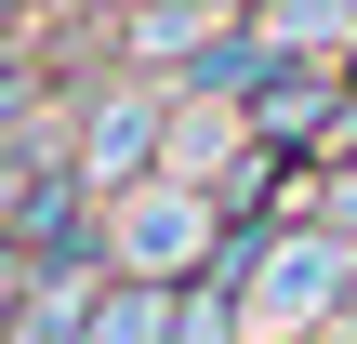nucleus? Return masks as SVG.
Listing matches in <instances>:
<instances>
[{
	"instance_id": "obj_1",
	"label": "nucleus",
	"mask_w": 357,
	"mask_h": 344,
	"mask_svg": "<svg viewBox=\"0 0 357 344\" xmlns=\"http://www.w3.org/2000/svg\"><path fill=\"white\" fill-rule=\"evenodd\" d=\"M212 239H225V199H212V186H185V172H146V186H119V199L93 212L106 278H199V265H212Z\"/></svg>"
},
{
	"instance_id": "obj_2",
	"label": "nucleus",
	"mask_w": 357,
	"mask_h": 344,
	"mask_svg": "<svg viewBox=\"0 0 357 344\" xmlns=\"http://www.w3.org/2000/svg\"><path fill=\"white\" fill-rule=\"evenodd\" d=\"M172 80H119V93H93V119H79V146H66V172H79V199L106 212L119 186H146V172H172L159 146H172Z\"/></svg>"
},
{
	"instance_id": "obj_3",
	"label": "nucleus",
	"mask_w": 357,
	"mask_h": 344,
	"mask_svg": "<svg viewBox=\"0 0 357 344\" xmlns=\"http://www.w3.org/2000/svg\"><path fill=\"white\" fill-rule=\"evenodd\" d=\"M357 292V239H278L265 265H252V292H238V331H305V318H331Z\"/></svg>"
},
{
	"instance_id": "obj_4",
	"label": "nucleus",
	"mask_w": 357,
	"mask_h": 344,
	"mask_svg": "<svg viewBox=\"0 0 357 344\" xmlns=\"http://www.w3.org/2000/svg\"><path fill=\"white\" fill-rule=\"evenodd\" d=\"M252 40L278 66H344L357 53V0H252Z\"/></svg>"
},
{
	"instance_id": "obj_5",
	"label": "nucleus",
	"mask_w": 357,
	"mask_h": 344,
	"mask_svg": "<svg viewBox=\"0 0 357 344\" xmlns=\"http://www.w3.org/2000/svg\"><path fill=\"white\" fill-rule=\"evenodd\" d=\"M225 27H238L225 0H146V13H132V53H146V80H185Z\"/></svg>"
},
{
	"instance_id": "obj_6",
	"label": "nucleus",
	"mask_w": 357,
	"mask_h": 344,
	"mask_svg": "<svg viewBox=\"0 0 357 344\" xmlns=\"http://www.w3.org/2000/svg\"><path fill=\"white\" fill-rule=\"evenodd\" d=\"M172 318H185V278H106L79 344H172Z\"/></svg>"
},
{
	"instance_id": "obj_7",
	"label": "nucleus",
	"mask_w": 357,
	"mask_h": 344,
	"mask_svg": "<svg viewBox=\"0 0 357 344\" xmlns=\"http://www.w3.org/2000/svg\"><path fill=\"white\" fill-rule=\"evenodd\" d=\"M93 292H106L93 265H66V278H26V344H79V331H93Z\"/></svg>"
},
{
	"instance_id": "obj_8",
	"label": "nucleus",
	"mask_w": 357,
	"mask_h": 344,
	"mask_svg": "<svg viewBox=\"0 0 357 344\" xmlns=\"http://www.w3.org/2000/svg\"><path fill=\"white\" fill-rule=\"evenodd\" d=\"M238 331V305H225V292H185V318H172V344H225Z\"/></svg>"
},
{
	"instance_id": "obj_9",
	"label": "nucleus",
	"mask_w": 357,
	"mask_h": 344,
	"mask_svg": "<svg viewBox=\"0 0 357 344\" xmlns=\"http://www.w3.org/2000/svg\"><path fill=\"white\" fill-rule=\"evenodd\" d=\"M26 186H40V146H13V133H0V212H26Z\"/></svg>"
},
{
	"instance_id": "obj_10",
	"label": "nucleus",
	"mask_w": 357,
	"mask_h": 344,
	"mask_svg": "<svg viewBox=\"0 0 357 344\" xmlns=\"http://www.w3.org/2000/svg\"><path fill=\"white\" fill-rule=\"evenodd\" d=\"M26 93H40V66H26V53H0V133H13V106H26Z\"/></svg>"
},
{
	"instance_id": "obj_11",
	"label": "nucleus",
	"mask_w": 357,
	"mask_h": 344,
	"mask_svg": "<svg viewBox=\"0 0 357 344\" xmlns=\"http://www.w3.org/2000/svg\"><path fill=\"white\" fill-rule=\"evenodd\" d=\"M318 212H331V239H357V172L331 186V199H318Z\"/></svg>"
},
{
	"instance_id": "obj_12",
	"label": "nucleus",
	"mask_w": 357,
	"mask_h": 344,
	"mask_svg": "<svg viewBox=\"0 0 357 344\" xmlns=\"http://www.w3.org/2000/svg\"><path fill=\"white\" fill-rule=\"evenodd\" d=\"M13 305H26V265H13V239H0V318H13Z\"/></svg>"
},
{
	"instance_id": "obj_13",
	"label": "nucleus",
	"mask_w": 357,
	"mask_h": 344,
	"mask_svg": "<svg viewBox=\"0 0 357 344\" xmlns=\"http://www.w3.org/2000/svg\"><path fill=\"white\" fill-rule=\"evenodd\" d=\"M331 146H357V93H344V119H331Z\"/></svg>"
},
{
	"instance_id": "obj_14",
	"label": "nucleus",
	"mask_w": 357,
	"mask_h": 344,
	"mask_svg": "<svg viewBox=\"0 0 357 344\" xmlns=\"http://www.w3.org/2000/svg\"><path fill=\"white\" fill-rule=\"evenodd\" d=\"M344 305H357V292H344Z\"/></svg>"
}]
</instances>
